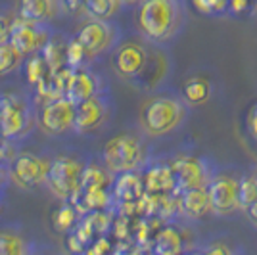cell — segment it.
I'll use <instances>...</instances> for the list:
<instances>
[{
	"mask_svg": "<svg viewBox=\"0 0 257 255\" xmlns=\"http://www.w3.org/2000/svg\"><path fill=\"white\" fill-rule=\"evenodd\" d=\"M121 2H123V6H137V4L140 6L144 0H121Z\"/></svg>",
	"mask_w": 257,
	"mask_h": 255,
	"instance_id": "d4e9b609",
	"label": "cell"
},
{
	"mask_svg": "<svg viewBox=\"0 0 257 255\" xmlns=\"http://www.w3.org/2000/svg\"><path fill=\"white\" fill-rule=\"evenodd\" d=\"M186 117V100L175 96H154L140 107L139 123L148 137H165L181 127Z\"/></svg>",
	"mask_w": 257,
	"mask_h": 255,
	"instance_id": "7a4b0ae2",
	"label": "cell"
},
{
	"mask_svg": "<svg viewBox=\"0 0 257 255\" xmlns=\"http://www.w3.org/2000/svg\"><path fill=\"white\" fill-rule=\"evenodd\" d=\"M22 60V54L18 52L10 43L0 44V75H6L14 71Z\"/></svg>",
	"mask_w": 257,
	"mask_h": 255,
	"instance_id": "ffe728a7",
	"label": "cell"
},
{
	"mask_svg": "<svg viewBox=\"0 0 257 255\" xmlns=\"http://www.w3.org/2000/svg\"><path fill=\"white\" fill-rule=\"evenodd\" d=\"M123 6L121 0H85V12L92 20L111 22Z\"/></svg>",
	"mask_w": 257,
	"mask_h": 255,
	"instance_id": "e0dca14e",
	"label": "cell"
},
{
	"mask_svg": "<svg viewBox=\"0 0 257 255\" xmlns=\"http://www.w3.org/2000/svg\"><path fill=\"white\" fill-rule=\"evenodd\" d=\"M8 43L22 56H29V54L37 52L39 48H43L44 44L48 43V37H46V31L43 29V25L16 20L12 23Z\"/></svg>",
	"mask_w": 257,
	"mask_h": 255,
	"instance_id": "9c48e42d",
	"label": "cell"
},
{
	"mask_svg": "<svg viewBox=\"0 0 257 255\" xmlns=\"http://www.w3.org/2000/svg\"><path fill=\"white\" fill-rule=\"evenodd\" d=\"M211 213L219 217H230L242 207V181L228 175H215L209 186Z\"/></svg>",
	"mask_w": 257,
	"mask_h": 255,
	"instance_id": "8992f818",
	"label": "cell"
},
{
	"mask_svg": "<svg viewBox=\"0 0 257 255\" xmlns=\"http://www.w3.org/2000/svg\"><path fill=\"white\" fill-rule=\"evenodd\" d=\"M182 207L190 217L198 219L211 211V203H209V192L207 188H190L184 192L182 196Z\"/></svg>",
	"mask_w": 257,
	"mask_h": 255,
	"instance_id": "2e32d148",
	"label": "cell"
},
{
	"mask_svg": "<svg viewBox=\"0 0 257 255\" xmlns=\"http://www.w3.org/2000/svg\"><path fill=\"white\" fill-rule=\"evenodd\" d=\"M10 29H12V25L6 22V18L0 16V44L8 43V39H10Z\"/></svg>",
	"mask_w": 257,
	"mask_h": 255,
	"instance_id": "cb8c5ba5",
	"label": "cell"
},
{
	"mask_svg": "<svg viewBox=\"0 0 257 255\" xmlns=\"http://www.w3.org/2000/svg\"><path fill=\"white\" fill-rule=\"evenodd\" d=\"M73 219H75V213H73V207H69V205H64L60 211H58V217H56V221L60 226H71L73 223Z\"/></svg>",
	"mask_w": 257,
	"mask_h": 255,
	"instance_id": "603a6c76",
	"label": "cell"
},
{
	"mask_svg": "<svg viewBox=\"0 0 257 255\" xmlns=\"http://www.w3.org/2000/svg\"><path fill=\"white\" fill-rule=\"evenodd\" d=\"M182 94H184V100H186L188 104H204L205 100L209 98V94H211V88H209V83H207V81L196 77V79H190V81L184 85Z\"/></svg>",
	"mask_w": 257,
	"mask_h": 255,
	"instance_id": "ac0fdd59",
	"label": "cell"
},
{
	"mask_svg": "<svg viewBox=\"0 0 257 255\" xmlns=\"http://www.w3.org/2000/svg\"><path fill=\"white\" fill-rule=\"evenodd\" d=\"M253 207H257V203H255V205H253Z\"/></svg>",
	"mask_w": 257,
	"mask_h": 255,
	"instance_id": "484cf974",
	"label": "cell"
},
{
	"mask_svg": "<svg viewBox=\"0 0 257 255\" xmlns=\"http://www.w3.org/2000/svg\"><path fill=\"white\" fill-rule=\"evenodd\" d=\"M0 123H2V133L6 137L20 135L25 125V111H23L22 104L6 98L0 106Z\"/></svg>",
	"mask_w": 257,
	"mask_h": 255,
	"instance_id": "9a60e30c",
	"label": "cell"
},
{
	"mask_svg": "<svg viewBox=\"0 0 257 255\" xmlns=\"http://www.w3.org/2000/svg\"><path fill=\"white\" fill-rule=\"evenodd\" d=\"M58 0H22L20 2V20L43 25L56 14Z\"/></svg>",
	"mask_w": 257,
	"mask_h": 255,
	"instance_id": "5bb4252c",
	"label": "cell"
},
{
	"mask_svg": "<svg viewBox=\"0 0 257 255\" xmlns=\"http://www.w3.org/2000/svg\"><path fill=\"white\" fill-rule=\"evenodd\" d=\"M119 39H121V31L117 25L104 20H90L79 29L75 37V41L83 46L88 58H96L100 54L107 52L119 43Z\"/></svg>",
	"mask_w": 257,
	"mask_h": 255,
	"instance_id": "5b68a950",
	"label": "cell"
},
{
	"mask_svg": "<svg viewBox=\"0 0 257 255\" xmlns=\"http://www.w3.org/2000/svg\"><path fill=\"white\" fill-rule=\"evenodd\" d=\"M98 96V85L96 79L85 69H75L71 73H67V83H65V98L73 104L79 106L86 102L88 98Z\"/></svg>",
	"mask_w": 257,
	"mask_h": 255,
	"instance_id": "7c38bea8",
	"label": "cell"
},
{
	"mask_svg": "<svg viewBox=\"0 0 257 255\" xmlns=\"http://www.w3.org/2000/svg\"><path fill=\"white\" fill-rule=\"evenodd\" d=\"M48 171H50V165L46 161L39 160L33 154H22L18 160L14 161V167H12L16 181L22 186H35L39 182L46 181Z\"/></svg>",
	"mask_w": 257,
	"mask_h": 255,
	"instance_id": "8fae6325",
	"label": "cell"
},
{
	"mask_svg": "<svg viewBox=\"0 0 257 255\" xmlns=\"http://www.w3.org/2000/svg\"><path fill=\"white\" fill-rule=\"evenodd\" d=\"M0 255H31L25 240L16 234H0Z\"/></svg>",
	"mask_w": 257,
	"mask_h": 255,
	"instance_id": "d6986e66",
	"label": "cell"
},
{
	"mask_svg": "<svg viewBox=\"0 0 257 255\" xmlns=\"http://www.w3.org/2000/svg\"><path fill=\"white\" fill-rule=\"evenodd\" d=\"M113 67L119 77L135 81V83H148L150 75V52L144 44L140 43H123L117 46L113 56Z\"/></svg>",
	"mask_w": 257,
	"mask_h": 255,
	"instance_id": "277c9868",
	"label": "cell"
},
{
	"mask_svg": "<svg viewBox=\"0 0 257 255\" xmlns=\"http://www.w3.org/2000/svg\"><path fill=\"white\" fill-rule=\"evenodd\" d=\"M83 56H86V54L83 50V46L77 43V41H73V43L65 48V62L71 65V67L81 64L83 62Z\"/></svg>",
	"mask_w": 257,
	"mask_h": 255,
	"instance_id": "7402d4cb",
	"label": "cell"
},
{
	"mask_svg": "<svg viewBox=\"0 0 257 255\" xmlns=\"http://www.w3.org/2000/svg\"><path fill=\"white\" fill-rule=\"evenodd\" d=\"M177 177L179 182L184 190H190V188H207L209 182L213 177L207 175L205 165L196 160H186L181 161L177 165Z\"/></svg>",
	"mask_w": 257,
	"mask_h": 255,
	"instance_id": "4fadbf2b",
	"label": "cell"
},
{
	"mask_svg": "<svg viewBox=\"0 0 257 255\" xmlns=\"http://www.w3.org/2000/svg\"><path fill=\"white\" fill-rule=\"evenodd\" d=\"M48 71H50V67L46 64L44 56H35L31 62H29V67H27L29 81H31V83H37V85H41L44 79H46Z\"/></svg>",
	"mask_w": 257,
	"mask_h": 255,
	"instance_id": "44dd1931",
	"label": "cell"
},
{
	"mask_svg": "<svg viewBox=\"0 0 257 255\" xmlns=\"http://www.w3.org/2000/svg\"><path fill=\"white\" fill-rule=\"evenodd\" d=\"M75 125V106L67 98H54L41 111V129L48 135H64Z\"/></svg>",
	"mask_w": 257,
	"mask_h": 255,
	"instance_id": "ba28073f",
	"label": "cell"
},
{
	"mask_svg": "<svg viewBox=\"0 0 257 255\" xmlns=\"http://www.w3.org/2000/svg\"><path fill=\"white\" fill-rule=\"evenodd\" d=\"M186 22L181 0H144L139 6L137 23L146 41L154 44L171 43Z\"/></svg>",
	"mask_w": 257,
	"mask_h": 255,
	"instance_id": "6da1fadb",
	"label": "cell"
},
{
	"mask_svg": "<svg viewBox=\"0 0 257 255\" xmlns=\"http://www.w3.org/2000/svg\"><path fill=\"white\" fill-rule=\"evenodd\" d=\"M83 179H85V167L79 161L71 158H58L50 163L46 182L58 198L67 200L81 190Z\"/></svg>",
	"mask_w": 257,
	"mask_h": 255,
	"instance_id": "52a82bcc",
	"label": "cell"
},
{
	"mask_svg": "<svg viewBox=\"0 0 257 255\" xmlns=\"http://www.w3.org/2000/svg\"><path fill=\"white\" fill-rule=\"evenodd\" d=\"M107 117V104L102 96H92L86 102L75 106V129L77 133H92L96 131Z\"/></svg>",
	"mask_w": 257,
	"mask_h": 255,
	"instance_id": "30bf717a",
	"label": "cell"
},
{
	"mask_svg": "<svg viewBox=\"0 0 257 255\" xmlns=\"http://www.w3.org/2000/svg\"><path fill=\"white\" fill-rule=\"evenodd\" d=\"M144 144L135 135H119L104 146V163L113 173H131L144 161Z\"/></svg>",
	"mask_w": 257,
	"mask_h": 255,
	"instance_id": "3957f363",
	"label": "cell"
}]
</instances>
